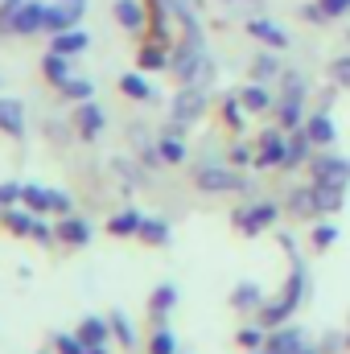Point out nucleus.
Segmentation results:
<instances>
[{
    "instance_id": "obj_1",
    "label": "nucleus",
    "mask_w": 350,
    "mask_h": 354,
    "mask_svg": "<svg viewBox=\"0 0 350 354\" xmlns=\"http://www.w3.org/2000/svg\"><path fill=\"white\" fill-rule=\"evenodd\" d=\"M169 71L177 83H214V62L206 46H194V41H177V50L169 54Z\"/></svg>"
},
{
    "instance_id": "obj_2",
    "label": "nucleus",
    "mask_w": 350,
    "mask_h": 354,
    "mask_svg": "<svg viewBox=\"0 0 350 354\" xmlns=\"http://www.w3.org/2000/svg\"><path fill=\"white\" fill-rule=\"evenodd\" d=\"M194 185L202 194H248L252 189V177L243 174L239 165H202L194 174Z\"/></svg>"
},
{
    "instance_id": "obj_3",
    "label": "nucleus",
    "mask_w": 350,
    "mask_h": 354,
    "mask_svg": "<svg viewBox=\"0 0 350 354\" xmlns=\"http://www.w3.org/2000/svg\"><path fill=\"white\" fill-rule=\"evenodd\" d=\"M280 214H284L280 202L260 198V202H243V206L231 214V223H235V231H243V235H264V231H272V227L280 223Z\"/></svg>"
},
{
    "instance_id": "obj_4",
    "label": "nucleus",
    "mask_w": 350,
    "mask_h": 354,
    "mask_svg": "<svg viewBox=\"0 0 350 354\" xmlns=\"http://www.w3.org/2000/svg\"><path fill=\"white\" fill-rule=\"evenodd\" d=\"M206 107H210L206 83H181L177 95H174V103H169V120H174V128H190V124L202 120Z\"/></svg>"
},
{
    "instance_id": "obj_5",
    "label": "nucleus",
    "mask_w": 350,
    "mask_h": 354,
    "mask_svg": "<svg viewBox=\"0 0 350 354\" xmlns=\"http://www.w3.org/2000/svg\"><path fill=\"white\" fill-rule=\"evenodd\" d=\"M309 177H313L317 185H342V189H350V161L342 153L322 149V153L309 157Z\"/></svg>"
},
{
    "instance_id": "obj_6",
    "label": "nucleus",
    "mask_w": 350,
    "mask_h": 354,
    "mask_svg": "<svg viewBox=\"0 0 350 354\" xmlns=\"http://www.w3.org/2000/svg\"><path fill=\"white\" fill-rule=\"evenodd\" d=\"M276 165H288V132L280 124L256 140V169H276Z\"/></svg>"
},
{
    "instance_id": "obj_7",
    "label": "nucleus",
    "mask_w": 350,
    "mask_h": 354,
    "mask_svg": "<svg viewBox=\"0 0 350 354\" xmlns=\"http://www.w3.org/2000/svg\"><path fill=\"white\" fill-rule=\"evenodd\" d=\"M243 29H248V33H252L256 41H264L268 50H276V54L293 46L288 29H284V25H276V21H272V17H264V12H256V17H248V25H243Z\"/></svg>"
},
{
    "instance_id": "obj_8",
    "label": "nucleus",
    "mask_w": 350,
    "mask_h": 354,
    "mask_svg": "<svg viewBox=\"0 0 350 354\" xmlns=\"http://www.w3.org/2000/svg\"><path fill=\"white\" fill-rule=\"evenodd\" d=\"M169 4V12H174L177 21V41H194V46H206V37H202V21H198V8H194V0H165Z\"/></svg>"
},
{
    "instance_id": "obj_9",
    "label": "nucleus",
    "mask_w": 350,
    "mask_h": 354,
    "mask_svg": "<svg viewBox=\"0 0 350 354\" xmlns=\"http://www.w3.org/2000/svg\"><path fill=\"white\" fill-rule=\"evenodd\" d=\"M46 29V4L42 0H25L21 8H17V17H12V33L17 37H33V33H42Z\"/></svg>"
},
{
    "instance_id": "obj_10",
    "label": "nucleus",
    "mask_w": 350,
    "mask_h": 354,
    "mask_svg": "<svg viewBox=\"0 0 350 354\" xmlns=\"http://www.w3.org/2000/svg\"><path fill=\"white\" fill-rule=\"evenodd\" d=\"M264 351L268 354H301L305 351V334L297 330V326H276V330H268V342H264Z\"/></svg>"
},
{
    "instance_id": "obj_11",
    "label": "nucleus",
    "mask_w": 350,
    "mask_h": 354,
    "mask_svg": "<svg viewBox=\"0 0 350 354\" xmlns=\"http://www.w3.org/2000/svg\"><path fill=\"white\" fill-rule=\"evenodd\" d=\"M103 124H107V115H103V107H99L95 99L75 103V128H79V136H83V140H95V136L103 132Z\"/></svg>"
},
{
    "instance_id": "obj_12",
    "label": "nucleus",
    "mask_w": 350,
    "mask_h": 354,
    "mask_svg": "<svg viewBox=\"0 0 350 354\" xmlns=\"http://www.w3.org/2000/svg\"><path fill=\"white\" fill-rule=\"evenodd\" d=\"M305 120H309V111H305V99H297V95H280V99H276V124H280L284 132H297V128H305Z\"/></svg>"
},
{
    "instance_id": "obj_13",
    "label": "nucleus",
    "mask_w": 350,
    "mask_h": 354,
    "mask_svg": "<svg viewBox=\"0 0 350 354\" xmlns=\"http://www.w3.org/2000/svg\"><path fill=\"white\" fill-rule=\"evenodd\" d=\"M305 132H309V140H313L317 149H330V145L338 140V124H334V115H330L326 107H322V111H309Z\"/></svg>"
},
{
    "instance_id": "obj_14",
    "label": "nucleus",
    "mask_w": 350,
    "mask_h": 354,
    "mask_svg": "<svg viewBox=\"0 0 350 354\" xmlns=\"http://www.w3.org/2000/svg\"><path fill=\"white\" fill-rule=\"evenodd\" d=\"M111 12H116V25L128 29V33H145L149 29V8L140 0H116Z\"/></svg>"
},
{
    "instance_id": "obj_15",
    "label": "nucleus",
    "mask_w": 350,
    "mask_h": 354,
    "mask_svg": "<svg viewBox=\"0 0 350 354\" xmlns=\"http://www.w3.org/2000/svg\"><path fill=\"white\" fill-rule=\"evenodd\" d=\"M305 284H309V276H305V260L297 256L293 268H288V280H284V288H280V301L297 313L301 309V301H305Z\"/></svg>"
},
{
    "instance_id": "obj_16",
    "label": "nucleus",
    "mask_w": 350,
    "mask_h": 354,
    "mask_svg": "<svg viewBox=\"0 0 350 354\" xmlns=\"http://www.w3.org/2000/svg\"><path fill=\"white\" fill-rule=\"evenodd\" d=\"M58 243H66V248H87L91 243V223L83 214H62V218H58Z\"/></svg>"
},
{
    "instance_id": "obj_17",
    "label": "nucleus",
    "mask_w": 350,
    "mask_h": 354,
    "mask_svg": "<svg viewBox=\"0 0 350 354\" xmlns=\"http://www.w3.org/2000/svg\"><path fill=\"white\" fill-rule=\"evenodd\" d=\"M0 132H4V136H12V140H21V136H25V103H21V99L0 95Z\"/></svg>"
},
{
    "instance_id": "obj_18",
    "label": "nucleus",
    "mask_w": 350,
    "mask_h": 354,
    "mask_svg": "<svg viewBox=\"0 0 350 354\" xmlns=\"http://www.w3.org/2000/svg\"><path fill=\"white\" fill-rule=\"evenodd\" d=\"M42 79H46L54 91H62L66 83H71V58L58 54V50H46V54H42Z\"/></svg>"
},
{
    "instance_id": "obj_19",
    "label": "nucleus",
    "mask_w": 350,
    "mask_h": 354,
    "mask_svg": "<svg viewBox=\"0 0 350 354\" xmlns=\"http://www.w3.org/2000/svg\"><path fill=\"white\" fill-rule=\"evenodd\" d=\"M313 185V202H317V218H330V214H338V210H347V189L342 185H317V181H309Z\"/></svg>"
},
{
    "instance_id": "obj_20",
    "label": "nucleus",
    "mask_w": 350,
    "mask_h": 354,
    "mask_svg": "<svg viewBox=\"0 0 350 354\" xmlns=\"http://www.w3.org/2000/svg\"><path fill=\"white\" fill-rule=\"evenodd\" d=\"M91 46L87 29L83 25H71V29H62V33H54L50 37V50H58V54H66V58H75V54H83Z\"/></svg>"
},
{
    "instance_id": "obj_21",
    "label": "nucleus",
    "mask_w": 350,
    "mask_h": 354,
    "mask_svg": "<svg viewBox=\"0 0 350 354\" xmlns=\"http://www.w3.org/2000/svg\"><path fill=\"white\" fill-rule=\"evenodd\" d=\"M264 301H268V297H264V288L256 280H239V284L231 288V309H239V313H256Z\"/></svg>"
},
{
    "instance_id": "obj_22",
    "label": "nucleus",
    "mask_w": 350,
    "mask_h": 354,
    "mask_svg": "<svg viewBox=\"0 0 350 354\" xmlns=\"http://www.w3.org/2000/svg\"><path fill=\"white\" fill-rule=\"evenodd\" d=\"M177 297H181V292H177V284H169V280L153 288V297H149V313H153V322H157V326H161V322L177 309Z\"/></svg>"
},
{
    "instance_id": "obj_23",
    "label": "nucleus",
    "mask_w": 350,
    "mask_h": 354,
    "mask_svg": "<svg viewBox=\"0 0 350 354\" xmlns=\"http://www.w3.org/2000/svg\"><path fill=\"white\" fill-rule=\"evenodd\" d=\"M140 223H145V210L124 206V210H116V214L107 218V231H111V235H120V239H132V235L140 231Z\"/></svg>"
},
{
    "instance_id": "obj_24",
    "label": "nucleus",
    "mask_w": 350,
    "mask_h": 354,
    "mask_svg": "<svg viewBox=\"0 0 350 354\" xmlns=\"http://www.w3.org/2000/svg\"><path fill=\"white\" fill-rule=\"evenodd\" d=\"M136 239H140V243H149V248H169L174 231H169V223H165V218H157V214H145V223H140Z\"/></svg>"
},
{
    "instance_id": "obj_25",
    "label": "nucleus",
    "mask_w": 350,
    "mask_h": 354,
    "mask_svg": "<svg viewBox=\"0 0 350 354\" xmlns=\"http://www.w3.org/2000/svg\"><path fill=\"white\" fill-rule=\"evenodd\" d=\"M284 210L293 214V218H317V202H313V185H297L293 194H288V202H284Z\"/></svg>"
},
{
    "instance_id": "obj_26",
    "label": "nucleus",
    "mask_w": 350,
    "mask_h": 354,
    "mask_svg": "<svg viewBox=\"0 0 350 354\" xmlns=\"http://www.w3.org/2000/svg\"><path fill=\"white\" fill-rule=\"evenodd\" d=\"M0 223H4L8 235H33L37 214H33L29 206H8V210H0Z\"/></svg>"
},
{
    "instance_id": "obj_27",
    "label": "nucleus",
    "mask_w": 350,
    "mask_h": 354,
    "mask_svg": "<svg viewBox=\"0 0 350 354\" xmlns=\"http://www.w3.org/2000/svg\"><path fill=\"white\" fill-rule=\"evenodd\" d=\"M136 66H140L145 75H149V71H169V50L145 37V46L136 50Z\"/></svg>"
},
{
    "instance_id": "obj_28",
    "label": "nucleus",
    "mask_w": 350,
    "mask_h": 354,
    "mask_svg": "<svg viewBox=\"0 0 350 354\" xmlns=\"http://www.w3.org/2000/svg\"><path fill=\"white\" fill-rule=\"evenodd\" d=\"M75 334H79L87 346H107V342H111V322H107V317H83Z\"/></svg>"
},
{
    "instance_id": "obj_29",
    "label": "nucleus",
    "mask_w": 350,
    "mask_h": 354,
    "mask_svg": "<svg viewBox=\"0 0 350 354\" xmlns=\"http://www.w3.org/2000/svg\"><path fill=\"white\" fill-rule=\"evenodd\" d=\"M239 99H243V107L252 111V115H260V111H272V91H268V83H243L239 87Z\"/></svg>"
},
{
    "instance_id": "obj_30",
    "label": "nucleus",
    "mask_w": 350,
    "mask_h": 354,
    "mask_svg": "<svg viewBox=\"0 0 350 354\" xmlns=\"http://www.w3.org/2000/svg\"><path fill=\"white\" fill-rule=\"evenodd\" d=\"M120 91L128 95V99H136V103H149L157 91H153V83L145 79V71L136 66V71H128V75H120Z\"/></svg>"
},
{
    "instance_id": "obj_31",
    "label": "nucleus",
    "mask_w": 350,
    "mask_h": 354,
    "mask_svg": "<svg viewBox=\"0 0 350 354\" xmlns=\"http://www.w3.org/2000/svg\"><path fill=\"white\" fill-rule=\"evenodd\" d=\"M313 140H309V132L305 128H297L293 136H288V169H297V165H309V157H313Z\"/></svg>"
},
{
    "instance_id": "obj_32",
    "label": "nucleus",
    "mask_w": 350,
    "mask_h": 354,
    "mask_svg": "<svg viewBox=\"0 0 350 354\" xmlns=\"http://www.w3.org/2000/svg\"><path fill=\"white\" fill-rule=\"evenodd\" d=\"M107 322H111V338H116L124 351H132V346H136V326H132V317H128L124 309H111Z\"/></svg>"
},
{
    "instance_id": "obj_33",
    "label": "nucleus",
    "mask_w": 350,
    "mask_h": 354,
    "mask_svg": "<svg viewBox=\"0 0 350 354\" xmlns=\"http://www.w3.org/2000/svg\"><path fill=\"white\" fill-rule=\"evenodd\" d=\"M161 157H165V165H181L185 157H190V149H185V136H181V128H169L161 140Z\"/></svg>"
},
{
    "instance_id": "obj_34",
    "label": "nucleus",
    "mask_w": 350,
    "mask_h": 354,
    "mask_svg": "<svg viewBox=\"0 0 350 354\" xmlns=\"http://www.w3.org/2000/svg\"><path fill=\"white\" fill-rule=\"evenodd\" d=\"M280 62H276V50H264V54H256V62H252V79L256 83H280Z\"/></svg>"
},
{
    "instance_id": "obj_35",
    "label": "nucleus",
    "mask_w": 350,
    "mask_h": 354,
    "mask_svg": "<svg viewBox=\"0 0 350 354\" xmlns=\"http://www.w3.org/2000/svg\"><path fill=\"white\" fill-rule=\"evenodd\" d=\"M71 25H79L75 21V12L58 0V4H46V33L54 37V33H62V29H71Z\"/></svg>"
},
{
    "instance_id": "obj_36",
    "label": "nucleus",
    "mask_w": 350,
    "mask_h": 354,
    "mask_svg": "<svg viewBox=\"0 0 350 354\" xmlns=\"http://www.w3.org/2000/svg\"><path fill=\"white\" fill-rule=\"evenodd\" d=\"M248 115H252V111L243 107V99H239V91L223 99V124H227V128H235V132H243V124H248Z\"/></svg>"
},
{
    "instance_id": "obj_37",
    "label": "nucleus",
    "mask_w": 350,
    "mask_h": 354,
    "mask_svg": "<svg viewBox=\"0 0 350 354\" xmlns=\"http://www.w3.org/2000/svg\"><path fill=\"white\" fill-rule=\"evenodd\" d=\"M21 206H29L33 214H50V185H37V181H29V185H25V198H21Z\"/></svg>"
},
{
    "instance_id": "obj_38",
    "label": "nucleus",
    "mask_w": 350,
    "mask_h": 354,
    "mask_svg": "<svg viewBox=\"0 0 350 354\" xmlns=\"http://www.w3.org/2000/svg\"><path fill=\"white\" fill-rule=\"evenodd\" d=\"M264 342H268V330H264L260 322L239 326V334H235V346H239V351H264Z\"/></svg>"
},
{
    "instance_id": "obj_39",
    "label": "nucleus",
    "mask_w": 350,
    "mask_h": 354,
    "mask_svg": "<svg viewBox=\"0 0 350 354\" xmlns=\"http://www.w3.org/2000/svg\"><path fill=\"white\" fill-rule=\"evenodd\" d=\"M149 354H177V334L174 330H165V326H157L153 334H149Z\"/></svg>"
},
{
    "instance_id": "obj_40",
    "label": "nucleus",
    "mask_w": 350,
    "mask_h": 354,
    "mask_svg": "<svg viewBox=\"0 0 350 354\" xmlns=\"http://www.w3.org/2000/svg\"><path fill=\"white\" fill-rule=\"evenodd\" d=\"M309 243H313V252H330V248L338 243V227H334V223H317L313 235H309Z\"/></svg>"
},
{
    "instance_id": "obj_41",
    "label": "nucleus",
    "mask_w": 350,
    "mask_h": 354,
    "mask_svg": "<svg viewBox=\"0 0 350 354\" xmlns=\"http://www.w3.org/2000/svg\"><path fill=\"white\" fill-rule=\"evenodd\" d=\"M305 91H309V79H305L301 71H284V75H280V95H297V99H305Z\"/></svg>"
},
{
    "instance_id": "obj_42",
    "label": "nucleus",
    "mask_w": 350,
    "mask_h": 354,
    "mask_svg": "<svg viewBox=\"0 0 350 354\" xmlns=\"http://www.w3.org/2000/svg\"><path fill=\"white\" fill-rule=\"evenodd\" d=\"M62 95H66L71 103H83V99H95V83H91V79H75V75H71V83L62 87Z\"/></svg>"
},
{
    "instance_id": "obj_43",
    "label": "nucleus",
    "mask_w": 350,
    "mask_h": 354,
    "mask_svg": "<svg viewBox=\"0 0 350 354\" xmlns=\"http://www.w3.org/2000/svg\"><path fill=\"white\" fill-rule=\"evenodd\" d=\"M330 83L342 87V91H350V54H338V58L330 62Z\"/></svg>"
},
{
    "instance_id": "obj_44",
    "label": "nucleus",
    "mask_w": 350,
    "mask_h": 354,
    "mask_svg": "<svg viewBox=\"0 0 350 354\" xmlns=\"http://www.w3.org/2000/svg\"><path fill=\"white\" fill-rule=\"evenodd\" d=\"M54 354H87V342L79 334H54Z\"/></svg>"
},
{
    "instance_id": "obj_45",
    "label": "nucleus",
    "mask_w": 350,
    "mask_h": 354,
    "mask_svg": "<svg viewBox=\"0 0 350 354\" xmlns=\"http://www.w3.org/2000/svg\"><path fill=\"white\" fill-rule=\"evenodd\" d=\"M227 161L231 165H239V169H248V165H256V145H231V153H227Z\"/></svg>"
},
{
    "instance_id": "obj_46",
    "label": "nucleus",
    "mask_w": 350,
    "mask_h": 354,
    "mask_svg": "<svg viewBox=\"0 0 350 354\" xmlns=\"http://www.w3.org/2000/svg\"><path fill=\"white\" fill-rule=\"evenodd\" d=\"M21 198H25V185L21 181H0V210L21 206Z\"/></svg>"
},
{
    "instance_id": "obj_47",
    "label": "nucleus",
    "mask_w": 350,
    "mask_h": 354,
    "mask_svg": "<svg viewBox=\"0 0 350 354\" xmlns=\"http://www.w3.org/2000/svg\"><path fill=\"white\" fill-rule=\"evenodd\" d=\"M50 214H75V202H71V194L66 189H50Z\"/></svg>"
},
{
    "instance_id": "obj_48",
    "label": "nucleus",
    "mask_w": 350,
    "mask_h": 354,
    "mask_svg": "<svg viewBox=\"0 0 350 354\" xmlns=\"http://www.w3.org/2000/svg\"><path fill=\"white\" fill-rule=\"evenodd\" d=\"M301 21H309V25H326L330 12L322 8V0H313V4H301Z\"/></svg>"
},
{
    "instance_id": "obj_49",
    "label": "nucleus",
    "mask_w": 350,
    "mask_h": 354,
    "mask_svg": "<svg viewBox=\"0 0 350 354\" xmlns=\"http://www.w3.org/2000/svg\"><path fill=\"white\" fill-rule=\"evenodd\" d=\"M140 165H145V169L165 165V157H161V145H157V140H153V145H140Z\"/></svg>"
},
{
    "instance_id": "obj_50",
    "label": "nucleus",
    "mask_w": 350,
    "mask_h": 354,
    "mask_svg": "<svg viewBox=\"0 0 350 354\" xmlns=\"http://www.w3.org/2000/svg\"><path fill=\"white\" fill-rule=\"evenodd\" d=\"M25 0H0V33H12V17Z\"/></svg>"
},
{
    "instance_id": "obj_51",
    "label": "nucleus",
    "mask_w": 350,
    "mask_h": 354,
    "mask_svg": "<svg viewBox=\"0 0 350 354\" xmlns=\"http://www.w3.org/2000/svg\"><path fill=\"white\" fill-rule=\"evenodd\" d=\"M29 239H37L42 248H50V243H58V227H46V223L37 218V223H33V235H29Z\"/></svg>"
},
{
    "instance_id": "obj_52",
    "label": "nucleus",
    "mask_w": 350,
    "mask_h": 354,
    "mask_svg": "<svg viewBox=\"0 0 350 354\" xmlns=\"http://www.w3.org/2000/svg\"><path fill=\"white\" fill-rule=\"evenodd\" d=\"M317 351H322V354H338V351H347V334H334V330H330V334L322 338V346H317Z\"/></svg>"
},
{
    "instance_id": "obj_53",
    "label": "nucleus",
    "mask_w": 350,
    "mask_h": 354,
    "mask_svg": "<svg viewBox=\"0 0 350 354\" xmlns=\"http://www.w3.org/2000/svg\"><path fill=\"white\" fill-rule=\"evenodd\" d=\"M322 8H326L330 21H334V17H347L350 12V0H322Z\"/></svg>"
},
{
    "instance_id": "obj_54",
    "label": "nucleus",
    "mask_w": 350,
    "mask_h": 354,
    "mask_svg": "<svg viewBox=\"0 0 350 354\" xmlns=\"http://www.w3.org/2000/svg\"><path fill=\"white\" fill-rule=\"evenodd\" d=\"M227 4H231V8H239V12H252V17L264 12V0H227Z\"/></svg>"
},
{
    "instance_id": "obj_55",
    "label": "nucleus",
    "mask_w": 350,
    "mask_h": 354,
    "mask_svg": "<svg viewBox=\"0 0 350 354\" xmlns=\"http://www.w3.org/2000/svg\"><path fill=\"white\" fill-rule=\"evenodd\" d=\"M276 243L284 248V256H288V260H297V256H301V252H297V239H293V235H284V231H280V235H276Z\"/></svg>"
},
{
    "instance_id": "obj_56",
    "label": "nucleus",
    "mask_w": 350,
    "mask_h": 354,
    "mask_svg": "<svg viewBox=\"0 0 350 354\" xmlns=\"http://www.w3.org/2000/svg\"><path fill=\"white\" fill-rule=\"evenodd\" d=\"M71 12H75V21H83V12H87V0H62Z\"/></svg>"
},
{
    "instance_id": "obj_57",
    "label": "nucleus",
    "mask_w": 350,
    "mask_h": 354,
    "mask_svg": "<svg viewBox=\"0 0 350 354\" xmlns=\"http://www.w3.org/2000/svg\"><path fill=\"white\" fill-rule=\"evenodd\" d=\"M87 354H107V346H87Z\"/></svg>"
},
{
    "instance_id": "obj_58",
    "label": "nucleus",
    "mask_w": 350,
    "mask_h": 354,
    "mask_svg": "<svg viewBox=\"0 0 350 354\" xmlns=\"http://www.w3.org/2000/svg\"><path fill=\"white\" fill-rule=\"evenodd\" d=\"M301 354H322V351H317V346H305V351H301Z\"/></svg>"
},
{
    "instance_id": "obj_59",
    "label": "nucleus",
    "mask_w": 350,
    "mask_h": 354,
    "mask_svg": "<svg viewBox=\"0 0 350 354\" xmlns=\"http://www.w3.org/2000/svg\"><path fill=\"white\" fill-rule=\"evenodd\" d=\"M347 351H350V330H347Z\"/></svg>"
},
{
    "instance_id": "obj_60",
    "label": "nucleus",
    "mask_w": 350,
    "mask_h": 354,
    "mask_svg": "<svg viewBox=\"0 0 350 354\" xmlns=\"http://www.w3.org/2000/svg\"><path fill=\"white\" fill-rule=\"evenodd\" d=\"M248 354H268V351H248Z\"/></svg>"
},
{
    "instance_id": "obj_61",
    "label": "nucleus",
    "mask_w": 350,
    "mask_h": 354,
    "mask_svg": "<svg viewBox=\"0 0 350 354\" xmlns=\"http://www.w3.org/2000/svg\"><path fill=\"white\" fill-rule=\"evenodd\" d=\"M42 354H46V351H42Z\"/></svg>"
}]
</instances>
